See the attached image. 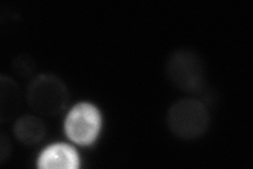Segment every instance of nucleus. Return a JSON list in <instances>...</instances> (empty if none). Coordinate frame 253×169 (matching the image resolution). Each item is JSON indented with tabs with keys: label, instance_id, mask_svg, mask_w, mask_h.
Wrapping results in <instances>:
<instances>
[{
	"label": "nucleus",
	"instance_id": "1",
	"mask_svg": "<svg viewBox=\"0 0 253 169\" xmlns=\"http://www.w3.org/2000/svg\"><path fill=\"white\" fill-rule=\"evenodd\" d=\"M211 115L203 101L186 98L173 103L167 114L169 130L177 138L194 140L209 128Z\"/></svg>",
	"mask_w": 253,
	"mask_h": 169
},
{
	"label": "nucleus",
	"instance_id": "2",
	"mask_svg": "<svg viewBox=\"0 0 253 169\" xmlns=\"http://www.w3.org/2000/svg\"><path fill=\"white\" fill-rule=\"evenodd\" d=\"M27 103L36 114L51 117L66 108L69 93L66 84L53 74H41L31 80L27 89Z\"/></svg>",
	"mask_w": 253,
	"mask_h": 169
},
{
	"label": "nucleus",
	"instance_id": "3",
	"mask_svg": "<svg viewBox=\"0 0 253 169\" xmlns=\"http://www.w3.org/2000/svg\"><path fill=\"white\" fill-rule=\"evenodd\" d=\"M166 74L177 89L197 94L205 87V67L202 58L191 50L173 52L166 63Z\"/></svg>",
	"mask_w": 253,
	"mask_h": 169
},
{
	"label": "nucleus",
	"instance_id": "4",
	"mask_svg": "<svg viewBox=\"0 0 253 169\" xmlns=\"http://www.w3.org/2000/svg\"><path fill=\"white\" fill-rule=\"evenodd\" d=\"M100 122L99 111L93 105L81 103L69 112L65 123L66 133L76 144L89 145L96 139Z\"/></svg>",
	"mask_w": 253,
	"mask_h": 169
},
{
	"label": "nucleus",
	"instance_id": "5",
	"mask_svg": "<svg viewBox=\"0 0 253 169\" xmlns=\"http://www.w3.org/2000/svg\"><path fill=\"white\" fill-rule=\"evenodd\" d=\"M22 105L21 90L14 79L0 77V122L10 123L18 115Z\"/></svg>",
	"mask_w": 253,
	"mask_h": 169
},
{
	"label": "nucleus",
	"instance_id": "6",
	"mask_svg": "<svg viewBox=\"0 0 253 169\" xmlns=\"http://www.w3.org/2000/svg\"><path fill=\"white\" fill-rule=\"evenodd\" d=\"M79 166L76 151L65 144H55L43 150L38 167L44 169H74Z\"/></svg>",
	"mask_w": 253,
	"mask_h": 169
},
{
	"label": "nucleus",
	"instance_id": "7",
	"mask_svg": "<svg viewBox=\"0 0 253 169\" xmlns=\"http://www.w3.org/2000/svg\"><path fill=\"white\" fill-rule=\"evenodd\" d=\"M46 133V127L42 119L34 115H25L16 120L14 134L19 142L25 145H36Z\"/></svg>",
	"mask_w": 253,
	"mask_h": 169
},
{
	"label": "nucleus",
	"instance_id": "8",
	"mask_svg": "<svg viewBox=\"0 0 253 169\" xmlns=\"http://www.w3.org/2000/svg\"><path fill=\"white\" fill-rule=\"evenodd\" d=\"M12 70L20 78H29L33 76L36 71V62L28 54H19L12 62Z\"/></svg>",
	"mask_w": 253,
	"mask_h": 169
},
{
	"label": "nucleus",
	"instance_id": "9",
	"mask_svg": "<svg viewBox=\"0 0 253 169\" xmlns=\"http://www.w3.org/2000/svg\"><path fill=\"white\" fill-rule=\"evenodd\" d=\"M11 152V143L10 140L6 138L5 134L2 133L1 139H0V159H1V163H3L7 156Z\"/></svg>",
	"mask_w": 253,
	"mask_h": 169
}]
</instances>
